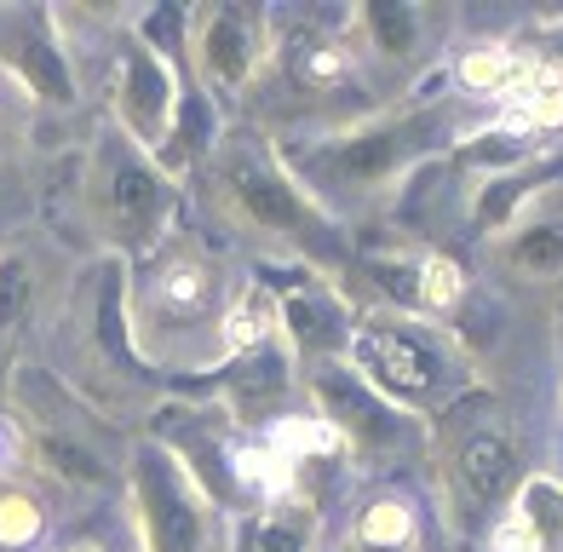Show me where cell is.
Instances as JSON below:
<instances>
[{
    "instance_id": "6da1fadb",
    "label": "cell",
    "mask_w": 563,
    "mask_h": 552,
    "mask_svg": "<svg viewBox=\"0 0 563 552\" xmlns=\"http://www.w3.org/2000/svg\"><path fill=\"white\" fill-rule=\"evenodd\" d=\"M489 121L495 115L483 104L438 81L415 98L356 115L345 128L282 139L276 156L294 173V185L317 202V213L340 224L345 236H356L368 224L397 219V208H408V196L420 190L426 173H438Z\"/></svg>"
},
{
    "instance_id": "7a4b0ae2",
    "label": "cell",
    "mask_w": 563,
    "mask_h": 552,
    "mask_svg": "<svg viewBox=\"0 0 563 552\" xmlns=\"http://www.w3.org/2000/svg\"><path fill=\"white\" fill-rule=\"evenodd\" d=\"M185 202H196V213L208 219V236L224 254L230 247L253 254V271L294 265L305 276L345 283L356 236L317 213V202L294 185L276 144L253 121H219L185 179Z\"/></svg>"
},
{
    "instance_id": "3957f363",
    "label": "cell",
    "mask_w": 563,
    "mask_h": 552,
    "mask_svg": "<svg viewBox=\"0 0 563 552\" xmlns=\"http://www.w3.org/2000/svg\"><path fill=\"white\" fill-rule=\"evenodd\" d=\"M242 271L230 254L196 224L150 247L144 260L126 265L121 306H126V334H133L139 363L156 380H219L230 363V299H236Z\"/></svg>"
},
{
    "instance_id": "277c9868",
    "label": "cell",
    "mask_w": 563,
    "mask_h": 552,
    "mask_svg": "<svg viewBox=\"0 0 563 552\" xmlns=\"http://www.w3.org/2000/svg\"><path fill=\"white\" fill-rule=\"evenodd\" d=\"M541 455V409L506 380H477L460 404L431 420L426 443V484L449 523V536L477 552L483 530L506 512Z\"/></svg>"
},
{
    "instance_id": "5b68a950",
    "label": "cell",
    "mask_w": 563,
    "mask_h": 552,
    "mask_svg": "<svg viewBox=\"0 0 563 552\" xmlns=\"http://www.w3.org/2000/svg\"><path fill=\"white\" fill-rule=\"evenodd\" d=\"M126 265L92 254L69 271V283L53 299V329H46V368L81 397V404L133 438L144 415L162 404V380L139 363L121 306Z\"/></svg>"
},
{
    "instance_id": "8992f818",
    "label": "cell",
    "mask_w": 563,
    "mask_h": 552,
    "mask_svg": "<svg viewBox=\"0 0 563 552\" xmlns=\"http://www.w3.org/2000/svg\"><path fill=\"white\" fill-rule=\"evenodd\" d=\"M368 110H379V104L340 35L334 7L282 12L276 53L260 75V87H253L242 121H253L271 144H282V139L345 128V121L368 115Z\"/></svg>"
},
{
    "instance_id": "52a82bcc",
    "label": "cell",
    "mask_w": 563,
    "mask_h": 552,
    "mask_svg": "<svg viewBox=\"0 0 563 552\" xmlns=\"http://www.w3.org/2000/svg\"><path fill=\"white\" fill-rule=\"evenodd\" d=\"M7 415L23 438V472L41 489H53L58 500H81V507L121 500L126 432L98 420L41 357H23L7 374Z\"/></svg>"
},
{
    "instance_id": "ba28073f",
    "label": "cell",
    "mask_w": 563,
    "mask_h": 552,
    "mask_svg": "<svg viewBox=\"0 0 563 552\" xmlns=\"http://www.w3.org/2000/svg\"><path fill=\"white\" fill-rule=\"evenodd\" d=\"M75 224L87 231L92 254L133 265L150 247H162L178 224H185V179L139 150L126 133H115L104 115L92 121L81 139V162H75Z\"/></svg>"
},
{
    "instance_id": "9c48e42d",
    "label": "cell",
    "mask_w": 563,
    "mask_h": 552,
    "mask_svg": "<svg viewBox=\"0 0 563 552\" xmlns=\"http://www.w3.org/2000/svg\"><path fill=\"white\" fill-rule=\"evenodd\" d=\"M340 363L420 426H431L449 404H460L483 380L472 351L460 345L449 322L379 306V299H351V329H345Z\"/></svg>"
},
{
    "instance_id": "30bf717a",
    "label": "cell",
    "mask_w": 563,
    "mask_h": 552,
    "mask_svg": "<svg viewBox=\"0 0 563 552\" xmlns=\"http://www.w3.org/2000/svg\"><path fill=\"white\" fill-rule=\"evenodd\" d=\"M282 12L265 0H196L178 12V69L213 121H242L276 53Z\"/></svg>"
},
{
    "instance_id": "8fae6325",
    "label": "cell",
    "mask_w": 563,
    "mask_h": 552,
    "mask_svg": "<svg viewBox=\"0 0 563 552\" xmlns=\"http://www.w3.org/2000/svg\"><path fill=\"white\" fill-rule=\"evenodd\" d=\"M334 18L374 104H397V98L438 87L466 23L454 7H426V0H351V7H334Z\"/></svg>"
},
{
    "instance_id": "7c38bea8",
    "label": "cell",
    "mask_w": 563,
    "mask_h": 552,
    "mask_svg": "<svg viewBox=\"0 0 563 552\" xmlns=\"http://www.w3.org/2000/svg\"><path fill=\"white\" fill-rule=\"evenodd\" d=\"M317 552H466L431 500L420 466L351 472L345 489L322 507Z\"/></svg>"
},
{
    "instance_id": "4fadbf2b",
    "label": "cell",
    "mask_w": 563,
    "mask_h": 552,
    "mask_svg": "<svg viewBox=\"0 0 563 552\" xmlns=\"http://www.w3.org/2000/svg\"><path fill=\"white\" fill-rule=\"evenodd\" d=\"M121 512L139 552H224V512L144 432L126 438L121 455Z\"/></svg>"
},
{
    "instance_id": "5bb4252c",
    "label": "cell",
    "mask_w": 563,
    "mask_h": 552,
    "mask_svg": "<svg viewBox=\"0 0 563 552\" xmlns=\"http://www.w3.org/2000/svg\"><path fill=\"white\" fill-rule=\"evenodd\" d=\"M477 265L500 299H563V167L495 208L477 231Z\"/></svg>"
},
{
    "instance_id": "9a60e30c",
    "label": "cell",
    "mask_w": 563,
    "mask_h": 552,
    "mask_svg": "<svg viewBox=\"0 0 563 552\" xmlns=\"http://www.w3.org/2000/svg\"><path fill=\"white\" fill-rule=\"evenodd\" d=\"M299 391H305V409H311L328 432L340 438L351 472L426 466L431 426H420V420H408L402 409H391L386 397L368 391L340 357L299 368Z\"/></svg>"
},
{
    "instance_id": "2e32d148",
    "label": "cell",
    "mask_w": 563,
    "mask_h": 552,
    "mask_svg": "<svg viewBox=\"0 0 563 552\" xmlns=\"http://www.w3.org/2000/svg\"><path fill=\"white\" fill-rule=\"evenodd\" d=\"M0 75L35 121H69L87 104L58 12L41 0H0Z\"/></svg>"
},
{
    "instance_id": "e0dca14e",
    "label": "cell",
    "mask_w": 563,
    "mask_h": 552,
    "mask_svg": "<svg viewBox=\"0 0 563 552\" xmlns=\"http://www.w3.org/2000/svg\"><path fill=\"white\" fill-rule=\"evenodd\" d=\"M477 552H563V472L534 466L506 500V512L483 530Z\"/></svg>"
},
{
    "instance_id": "ac0fdd59",
    "label": "cell",
    "mask_w": 563,
    "mask_h": 552,
    "mask_svg": "<svg viewBox=\"0 0 563 552\" xmlns=\"http://www.w3.org/2000/svg\"><path fill=\"white\" fill-rule=\"evenodd\" d=\"M317 541H322V507L294 489L224 518V552H317Z\"/></svg>"
},
{
    "instance_id": "d6986e66",
    "label": "cell",
    "mask_w": 563,
    "mask_h": 552,
    "mask_svg": "<svg viewBox=\"0 0 563 552\" xmlns=\"http://www.w3.org/2000/svg\"><path fill=\"white\" fill-rule=\"evenodd\" d=\"M58 495L35 478H0V552H53L58 541Z\"/></svg>"
},
{
    "instance_id": "ffe728a7",
    "label": "cell",
    "mask_w": 563,
    "mask_h": 552,
    "mask_svg": "<svg viewBox=\"0 0 563 552\" xmlns=\"http://www.w3.org/2000/svg\"><path fill=\"white\" fill-rule=\"evenodd\" d=\"M41 306V265L30 247H0V340L35 322Z\"/></svg>"
},
{
    "instance_id": "44dd1931",
    "label": "cell",
    "mask_w": 563,
    "mask_h": 552,
    "mask_svg": "<svg viewBox=\"0 0 563 552\" xmlns=\"http://www.w3.org/2000/svg\"><path fill=\"white\" fill-rule=\"evenodd\" d=\"M53 552H139V547L126 530L121 500H104V507H87V518H75L69 530H58Z\"/></svg>"
},
{
    "instance_id": "7402d4cb",
    "label": "cell",
    "mask_w": 563,
    "mask_h": 552,
    "mask_svg": "<svg viewBox=\"0 0 563 552\" xmlns=\"http://www.w3.org/2000/svg\"><path fill=\"white\" fill-rule=\"evenodd\" d=\"M30 128H35V115H30V104L7 87V75H0V150H12L18 139H30Z\"/></svg>"
},
{
    "instance_id": "603a6c76",
    "label": "cell",
    "mask_w": 563,
    "mask_h": 552,
    "mask_svg": "<svg viewBox=\"0 0 563 552\" xmlns=\"http://www.w3.org/2000/svg\"><path fill=\"white\" fill-rule=\"evenodd\" d=\"M552 345H558V357H563V299H552Z\"/></svg>"
},
{
    "instance_id": "cb8c5ba5",
    "label": "cell",
    "mask_w": 563,
    "mask_h": 552,
    "mask_svg": "<svg viewBox=\"0 0 563 552\" xmlns=\"http://www.w3.org/2000/svg\"><path fill=\"white\" fill-rule=\"evenodd\" d=\"M552 415H558V426H563V363H558V374H552Z\"/></svg>"
}]
</instances>
